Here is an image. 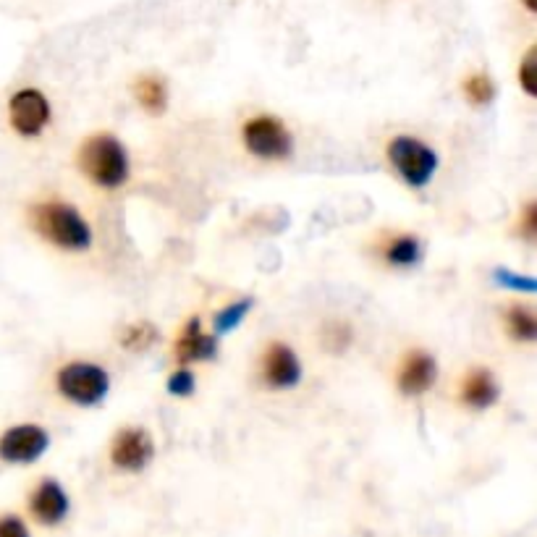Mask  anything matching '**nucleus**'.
I'll use <instances>...</instances> for the list:
<instances>
[{
  "label": "nucleus",
  "mask_w": 537,
  "mask_h": 537,
  "mask_svg": "<svg viewBox=\"0 0 537 537\" xmlns=\"http://www.w3.org/2000/svg\"><path fill=\"white\" fill-rule=\"evenodd\" d=\"M35 231L66 252H87L92 247V228L82 213L66 202H40L32 210Z\"/></svg>",
  "instance_id": "nucleus-1"
},
{
  "label": "nucleus",
  "mask_w": 537,
  "mask_h": 537,
  "mask_svg": "<svg viewBox=\"0 0 537 537\" xmlns=\"http://www.w3.org/2000/svg\"><path fill=\"white\" fill-rule=\"evenodd\" d=\"M79 168L92 184L103 186V189H118L129 179V155L116 137L95 134V137L84 139L82 150H79Z\"/></svg>",
  "instance_id": "nucleus-2"
},
{
  "label": "nucleus",
  "mask_w": 537,
  "mask_h": 537,
  "mask_svg": "<svg viewBox=\"0 0 537 537\" xmlns=\"http://www.w3.org/2000/svg\"><path fill=\"white\" fill-rule=\"evenodd\" d=\"M58 393L76 407H97L111 391L108 370L92 362H69L58 370Z\"/></svg>",
  "instance_id": "nucleus-3"
},
{
  "label": "nucleus",
  "mask_w": 537,
  "mask_h": 537,
  "mask_svg": "<svg viewBox=\"0 0 537 537\" xmlns=\"http://www.w3.org/2000/svg\"><path fill=\"white\" fill-rule=\"evenodd\" d=\"M388 160L404 179V184H409L412 189H422V186L430 184L435 171H438V152L427 147L422 139L407 137V134L391 139Z\"/></svg>",
  "instance_id": "nucleus-4"
},
{
  "label": "nucleus",
  "mask_w": 537,
  "mask_h": 537,
  "mask_svg": "<svg viewBox=\"0 0 537 537\" xmlns=\"http://www.w3.org/2000/svg\"><path fill=\"white\" fill-rule=\"evenodd\" d=\"M244 147L260 160H286L294 150V139L276 116H257L244 126Z\"/></svg>",
  "instance_id": "nucleus-5"
},
{
  "label": "nucleus",
  "mask_w": 537,
  "mask_h": 537,
  "mask_svg": "<svg viewBox=\"0 0 537 537\" xmlns=\"http://www.w3.org/2000/svg\"><path fill=\"white\" fill-rule=\"evenodd\" d=\"M50 448V435L42 425H16L0 435V459L6 464H35Z\"/></svg>",
  "instance_id": "nucleus-6"
},
{
  "label": "nucleus",
  "mask_w": 537,
  "mask_h": 537,
  "mask_svg": "<svg viewBox=\"0 0 537 537\" xmlns=\"http://www.w3.org/2000/svg\"><path fill=\"white\" fill-rule=\"evenodd\" d=\"M8 118L11 126L21 137H40L45 126L50 124V103L40 90H19L8 103Z\"/></svg>",
  "instance_id": "nucleus-7"
},
{
  "label": "nucleus",
  "mask_w": 537,
  "mask_h": 537,
  "mask_svg": "<svg viewBox=\"0 0 537 537\" xmlns=\"http://www.w3.org/2000/svg\"><path fill=\"white\" fill-rule=\"evenodd\" d=\"M155 456V443L145 427H124L111 446V462L121 472H142Z\"/></svg>",
  "instance_id": "nucleus-8"
},
{
  "label": "nucleus",
  "mask_w": 537,
  "mask_h": 537,
  "mask_svg": "<svg viewBox=\"0 0 537 537\" xmlns=\"http://www.w3.org/2000/svg\"><path fill=\"white\" fill-rule=\"evenodd\" d=\"M302 362L289 344L273 341L262 357V380L273 391H289L302 383Z\"/></svg>",
  "instance_id": "nucleus-9"
},
{
  "label": "nucleus",
  "mask_w": 537,
  "mask_h": 537,
  "mask_svg": "<svg viewBox=\"0 0 537 537\" xmlns=\"http://www.w3.org/2000/svg\"><path fill=\"white\" fill-rule=\"evenodd\" d=\"M435 378H438V362L435 357H430L427 352H412L404 357L399 367V378H396V386L404 396H422L430 388L435 386Z\"/></svg>",
  "instance_id": "nucleus-10"
},
{
  "label": "nucleus",
  "mask_w": 537,
  "mask_h": 537,
  "mask_svg": "<svg viewBox=\"0 0 537 537\" xmlns=\"http://www.w3.org/2000/svg\"><path fill=\"white\" fill-rule=\"evenodd\" d=\"M69 509V496H66V490L61 488V482L56 480H42L35 493H32V498H29L32 517L40 524H45V527L61 524L63 519L69 517Z\"/></svg>",
  "instance_id": "nucleus-11"
},
{
  "label": "nucleus",
  "mask_w": 537,
  "mask_h": 537,
  "mask_svg": "<svg viewBox=\"0 0 537 537\" xmlns=\"http://www.w3.org/2000/svg\"><path fill=\"white\" fill-rule=\"evenodd\" d=\"M176 359L179 362H210V359L218 357V336H210V333H202L200 317H192L189 323L181 328V336L176 338Z\"/></svg>",
  "instance_id": "nucleus-12"
},
{
  "label": "nucleus",
  "mask_w": 537,
  "mask_h": 537,
  "mask_svg": "<svg viewBox=\"0 0 537 537\" xmlns=\"http://www.w3.org/2000/svg\"><path fill=\"white\" fill-rule=\"evenodd\" d=\"M462 401L472 409H490L498 401V383L485 367L469 370L462 383Z\"/></svg>",
  "instance_id": "nucleus-13"
},
{
  "label": "nucleus",
  "mask_w": 537,
  "mask_h": 537,
  "mask_svg": "<svg viewBox=\"0 0 537 537\" xmlns=\"http://www.w3.org/2000/svg\"><path fill=\"white\" fill-rule=\"evenodd\" d=\"M134 95H137V103L142 105L150 116L166 113L168 87L163 79H158V76H142V79H137V84H134Z\"/></svg>",
  "instance_id": "nucleus-14"
},
{
  "label": "nucleus",
  "mask_w": 537,
  "mask_h": 537,
  "mask_svg": "<svg viewBox=\"0 0 537 537\" xmlns=\"http://www.w3.org/2000/svg\"><path fill=\"white\" fill-rule=\"evenodd\" d=\"M386 260L396 268H412L422 260V241L412 234H401L388 241Z\"/></svg>",
  "instance_id": "nucleus-15"
},
{
  "label": "nucleus",
  "mask_w": 537,
  "mask_h": 537,
  "mask_svg": "<svg viewBox=\"0 0 537 537\" xmlns=\"http://www.w3.org/2000/svg\"><path fill=\"white\" fill-rule=\"evenodd\" d=\"M506 331L514 341L532 344L537 338V320L530 307H509L506 310Z\"/></svg>",
  "instance_id": "nucleus-16"
},
{
  "label": "nucleus",
  "mask_w": 537,
  "mask_h": 537,
  "mask_svg": "<svg viewBox=\"0 0 537 537\" xmlns=\"http://www.w3.org/2000/svg\"><path fill=\"white\" fill-rule=\"evenodd\" d=\"M252 307H255V299H239V302L223 307V310L213 317L215 336H226V333L236 331V328L244 323V317L249 315Z\"/></svg>",
  "instance_id": "nucleus-17"
},
{
  "label": "nucleus",
  "mask_w": 537,
  "mask_h": 537,
  "mask_svg": "<svg viewBox=\"0 0 537 537\" xmlns=\"http://www.w3.org/2000/svg\"><path fill=\"white\" fill-rule=\"evenodd\" d=\"M158 341V331H155V325L152 323H134L129 325L121 336V344L129 352H147L152 344Z\"/></svg>",
  "instance_id": "nucleus-18"
},
{
  "label": "nucleus",
  "mask_w": 537,
  "mask_h": 537,
  "mask_svg": "<svg viewBox=\"0 0 537 537\" xmlns=\"http://www.w3.org/2000/svg\"><path fill=\"white\" fill-rule=\"evenodd\" d=\"M464 95L472 105H488L496 97V84L488 74H472L464 82Z\"/></svg>",
  "instance_id": "nucleus-19"
},
{
  "label": "nucleus",
  "mask_w": 537,
  "mask_h": 537,
  "mask_svg": "<svg viewBox=\"0 0 537 537\" xmlns=\"http://www.w3.org/2000/svg\"><path fill=\"white\" fill-rule=\"evenodd\" d=\"M493 281H496L498 286H503V289L524 291V294H532V291L537 289L535 278H532V276H519V273H511L509 268H496V273H493Z\"/></svg>",
  "instance_id": "nucleus-20"
},
{
  "label": "nucleus",
  "mask_w": 537,
  "mask_h": 537,
  "mask_svg": "<svg viewBox=\"0 0 537 537\" xmlns=\"http://www.w3.org/2000/svg\"><path fill=\"white\" fill-rule=\"evenodd\" d=\"M194 388H197V378H194V372L186 370V367H179V370L168 378V393H171V396L189 399L194 393Z\"/></svg>",
  "instance_id": "nucleus-21"
},
{
  "label": "nucleus",
  "mask_w": 537,
  "mask_h": 537,
  "mask_svg": "<svg viewBox=\"0 0 537 537\" xmlns=\"http://www.w3.org/2000/svg\"><path fill=\"white\" fill-rule=\"evenodd\" d=\"M349 344H352V328L349 325L331 323L325 328V349H331L333 354H341Z\"/></svg>",
  "instance_id": "nucleus-22"
},
{
  "label": "nucleus",
  "mask_w": 537,
  "mask_h": 537,
  "mask_svg": "<svg viewBox=\"0 0 537 537\" xmlns=\"http://www.w3.org/2000/svg\"><path fill=\"white\" fill-rule=\"evenodd\" d=\"M537 50L530 48L527 50V56H524L522 66H519V84H522V90L527 92L530 97L537 95Z\"/></svg>",
  "instance_id": "nucleus-23"
},
{
  "label": "nucleus",
  "mask_w": 537,
  "mask_h": 537,
  "mask_svg": "<svg viewBox=\"0 0 537 537\" xmlns=\"http://www.w3.org/2000/svg\"><path fill=\"white\" fill-rule=\"evenodd\" d=\"M519 234H522V239H527V241L537 239V205L535 202H530V205H527V210H524L522 223H519Z\"/></svg>",
  "instance_id": "nucleus-24"
},
{
  "label": "nucleus",
  "mask_w": 537,
  "mask_h": 537,
  "mask_svg": "<svg viewBox=\"0 0 537 537\" xmlns=\"http://www.w3.org/2000/svg\"><path fill=\"white\" fill-rule=\"evenodd\" d=\"M0 537H29L27 524L19 517H3L0 519Z\"/></svg>",
  "instance_id": "nucleus-25"
},
{
  "label": "nucleus",
  "mask_w": 537,
  "mask_h": 537,
  "mask_svg": "<svg viewBox=\"0 0 537 537\" xmlns=\"http://www.w3.org/2000/svg\"><path fill=\"white\" fill-rule=\"evenodd\" d=\"M524 6H527V11H537V0H524Z\"/></svg>",
  "instance_id": "nucleus-26"
}]
</instances>
